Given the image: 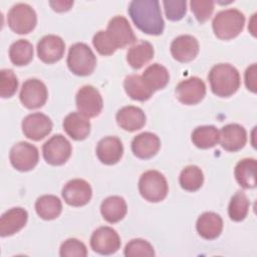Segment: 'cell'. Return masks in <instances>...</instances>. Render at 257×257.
<instances>
[{"instance_id": "f35d334b", "label": "cell", "mask_w": 257, "mask_h": 257, "mask_svg": "<svg viewBox=\"0 0 257 257\" xmlns=\"http://www.w3.org/2000/svg\"><path fill=\"white\" fill-rule=\"evenodd\" d=\"M191 10L200 23L206 22L214 11V1L212 0H192Z\"/></svg>"}, {"instance_id": "ffe728a7", "label": "cell", "mask_w": 257, "mask_h": 257, "mask_svg": "<svg viewBox=\"0 0 257 257\" xmlns=\"http://www.w3.org/2000/svg\"><path fill=\"white\" fill-rule=\"evenodd\" d=\"M27 211L20 207L9 209L0 218V236L7 237L19 232L27 223Z\"/></svg>"}, {"instance_id": "d590c367", "label": "cell", "mask_w": 257, "mask_h": 257, "mask_svg": "<svg viewBox=\"0 0 257 257\" xmlns=\"http://www.w3.org/2000/svg\"><path fill=\"white\" fill-rule=\"evenodd\" d=\"M124 256L139 257V256H155V250L151 243L144 239H133L124 248Z\"/></svg>"}, {"instance_id": "f546056e", "label": "cell", "mask_w": 257, "mask_h": 257, "mask_svg": "<svg viewBox=\"0 0 257 257\" xmlns=\"http://www.w3.org/2000/svg\"><path fill=\"white\" fill-rule=\"evenodd\" d=\"M191 139L197 148L206 150L219 143L220 132L214 125H200L193 131Z\"/></svg>"}, {"instance_id": "ac0fdd59", "label": "cell", "mask_w": 257, "mask_h": 257, "mask_svg": "<svg viewBox=\"0 0 257 257\" xmlns=\"http://www.w3.org/2000/svg\"><path fill=\"white\" fill-rule=\"evenodd\" d=\"M219 142L224 150L228 152H237L246 145V130L238 123L226 124L220 132Z\"/></svg>"}, {"instance_id": "52a82bcc", "label": "cell", "mask_w": 257, "mask_h": 257, "mask_svg": "<svg viewBox=\"0 0 257 257\" xmlns=\"http://www.w3.org/2000/svg\"><path fill=\"white\" fill-rule=\"evenodd\" d=\"M71 145L62 135H54L42 146V155L46 163L52 166L65 164L71 155Z\"/></svg>"}, {"instance_id": "e575fe53", "label": "cell", "mask_w": 257, "mask_h": 257, "mask_svg": "<svg viewBox=\"0 0 257 257\" xmlns=\"http://www.w3.org/2000/svg\"><path fill=\"white\" fill-rule=\"evenodd\" d=\"M18 88V79L13 70L1 69L0 71V96L11 97Z\"/></svg>"}, {"instance_id": "8d00e7d4", "label": "cell", "mask_w": 257, "mask_h": 257, "mask_svg": "<svg viewBox=\"0 0 257 257\" xmlns=\"http://www.w3.org/2000/svg\"><path fill=\"white\" fill-rule=\"evenodd\" d=\"M59 255L61 257H85L87 255V249L81 241L70 238L61 244Z\"/></svg>"}, {"instance_id": "30bf717a", "label": "cell", "mask_w": 257, "mask_h": 257, "mask_svg": "<svg viewBox=\"0 0 257 257\" xmlns=\"http://www.w3.org/2000/svg\"><path fill=\"white\" fill-rule=\"evenodd\" d=\"M48 92L46 85L37 78L25 80L21 86L19 98L21 103L28 109L43 106L47 100Z\"/></svg>"}, {"instance_id": "83f0119b", "label": "cell", "mask_w": 257, "mask_h": 257, "mask_svg": "<svg viewBox=\"0 0 257 257\" xmlns=\"http://www.w3.org/2000/svg\"><path fill=\"white\" fill-rule=\"evenodd\" d=\"M123 87L126 94L139 101L148 100L154 93V90L145 82L143 77L138 74H131L124 78Z\"/></svg>"}, {"instance_id": "ab89813d", "label": "cell", "mask_w": 257, "mask_h": 257, "mask_svg": "<svg viewBox=\"0 0 257 257\" xmlns=\"http://www.w3.org/2000/svg\"><path fill=\"white\" fill-rule=\"evenodd\" d=\"M92 44L97 52L101 55H111L116 51L104 30H99L94 34L92 38Z\"/></svg>"}, {"instance_id": "4dcf8cb0", "label": "cell", "mask_w": 257, "mask_h": 257, "mask_svg": "<svg viewBox=\"0 0 257 257\" xmlns=\"http://www.w3.org/2000/svg\"><path fill=\"white\" fill-rule=\"evenodd\" d=\"M142 77L154 91L163 89L170 80L168 69L160 63H153L148 66L143 72Z\"/></svg>"}, {"instance_id": "8992f818", "label": "cell", "mask_w": 257, "mask_h": 257, "mask_svg": "<svg viewBox=\"0 0 257 257\" xmlns=\"http://www.w3.org/2000/svg\"><path fill=\"white\" fill-rule=\"evenodd\" d=\"M7 22L10 29L15 33L27 34L35 28L37 16L30 5L26 3H17L8 11Z\"/></svg>"}, {"instance_id": "8fae6325", "label": "cell", "mask_w": 257, "mask_h": 257, "mask_svg": "<svg viewBox=\"0 0 257 257\" xmlns=\"http://www.w3.org/2000/svg\"><path fill=\"white\" fill-rule=\"evenodd\" d=\"M78 111L86 117L97 116L102 109L103 102L99 91L92 85H83L75 96Z\"/></svg>"}, {"instance_id": "e0dca14e", "label": "cell", "mask_w": 257, "mask_h": 257, "mask_svg": "<svg viewBox=\"0 0 257 257\" xmlns=\"http://www.w3.org/2000/svg\"><path fill=\"white\" fill-rule=\"evenodd\" d=\"M199 42L196 37L184 34L176 37L171 43L172 56L179 62H189L199 53Z\"/></svg>"}, {"instance_id": "277c9868", "label": "cell", "mask_w": 257, "mask_h": 257, "mask_svg": "<svg viewBox=\"0 0 257 257\" xmlns=\"http://www.w3.org/2000/svg\"><path fill=\"white\" fill-rule=\"evenodd\" d=\"M66 63L69 70L75 75L87 76L95 68L96 57L87 44L77 42L70 46Z\"/></svg>"}, {"instance_id": "1f68e13d", "label": "cell", "mask_w": 257, "mask_h": 257, "mask_svg": "<svg viewBox=\"0 0 257 257\" xmlns=\"http://www.w3.org/2000/svg\"><path fill=\"white\" fill-rule=\"evenodd\" d=\"M9 58L16 66L28 64L33 58V45L26 39H18L9 47Z\"/></svg>"}, {"instance_id": "ba28073f", "label": "cell", "mask_w": 257, "mask_h": 257, "mask_svg": "<svg viewBox=\"0 0 257 257\" xmlns=\"http://www.w3.org/2000/svg\"><path fill=\"white\" fill-rule=\"evenodd\" d=\"M9 160L13 168L17 171L28 172L37 165L39 153L37 148L30 143L19 142L11 148Z\"/></svg>"}, {"instance_id": "b9f144b4", "label": "cell", "mask_w": 257, "mask_h": 257, "mask_svg": "<svg viewBox=\"0 0 257 257\" xmlns=\"http://www.w3.org/2000/svg\"><path fill=\"white\" fill-rule=\"evenodd\" d=\"M49 4L54 11L64 12L70 9V7L73 5V1H50Z\"/></svg>"}, {"instance_id": "7402d4cb", "label": "cell", "mask_w": 257, "mask_h": 257, "mask_svg": "<svg viewBox=\"0 0 257 257\" xmlns=\"http://www.w3.org/2000/svg\"><path fill=\"white\" fill-rule=\"evenodd\" d=\"M117 124L124 131L136 132L146 123V114L142 108L134 105H126L118 109L115 115Z\"/></svg>"}, {"instance_id": "4316f807", "label": "cell", "mask_w": 257, "mask_h": 257, "mask_svg": "<svg viewBox=\"0 0 257 257\" xmlns=\"http://www.w3.org/2000/svg\"><path fill=\"white\" fill-rule=\"evenodd\" d=\"M256 160L246 158L240 160L234 170L235 179L244 189H253L256 187Z\"/></svg>"}, {"instance_id": "603a6c76", "label": "cell", "mask_w": 257, "mask_h": 257, "mask_svg": "<svg viewBox=\"0 0 257 257\" xmlns=\"http://www.w3.org/2000/svg\"><path fill=\"white\" fill-rule=\"evenodd\" d=\"M63 130L65 133L75 141H82L86 139L90 133V121L88 117L80 112H70L63 119Z\"/></svg>"}, {"instance_id": "7a4b0ae2", "label": "cell", "mask_w": 257, "mask_h": 257, "mask_svg": "<svg viewBox=\"0 0 257 257\" xmlns=\"http://www.w3.org/2000/svg\"><path fill=\"white\" fill-rule=\"evenodd\" d=\"M208 80L213 93L221 97L234 94L240 86L239 71L229 63L214 65L208 74Z\"/></svg>"}, {"instance_id": "2e32d148", "label": "cell", "mask_w": 257, "mask_h": 257, "mask_svg": "<svg viewBox=\"0 0 257 257\" xmlns=\"http://www.w3.org/2000/svg\"><path fill=\"white\" fill-rule=\"evenodd\" d=\"M36 49L39 59L45 63L51 64L59 61L63 57L65 43L61 37L48 34L38 41Z\"/></svg>"}, {"instance_id": "f1b7e54d", "label": "cell", "mask_w": 257, "mask_h": 257, "mask_svg": "<svg viewBox=\"0 0 257 257\" xmlns=\"http://www.w3.org/2000/svg\"><path fill=\"white\" fill-rule=\"evenodd\" d=\"M35 210L41 219L53 220L60 215L62 204L59 198L54 195H43L36 200Z\"/></svg>"}, {"instance_id": "836d02e7", "label": "cell", "mask_w": 257, "mask_h": 257, "mask_svg": "<svg viewBox=\"0 0 257 257\" xmlns=\"http://www.w3.org/2000/svg\"><path fill=\"white\" fill-rule=\"evenodd\" d=\"M250 202L247 198V196L241 192L238 191L230 200L229 207H228V214L231 220L235 222L243 221L249 211Z\"/></svg>"}, {"instance_id": "60d3db41", "label": "cell", "mask_w": 257, "mask_h": 257, "mask_svg": "<svg viewBox=\"0 0 257 257\" xmlns=\"http://www.w3.org/2000/svg\"><path fill=\"white\" fill-rule=\"evenodd\" d=\"M245 84L250 91L256 92V63L247 67L245 71Z\"/></svg>"}, {"instance_id": "74e56055", "label": "cell", "mask_w": 257, "mask_h": 257, "mask_svg": "<svg viewBox=\"0 0 257 257\" xmlns=\"http://www.w3.org/2000/svg\"><path fill=\"white\" fill-rule=\"evenodd\" d=\"M166 17L171 21L181 20L187 12L186 0H165L163 1Z\"/></svg>"}, {"instance_id": "9a60e30c", "label": "cell", "mask_w": 257, "mask_h": 257, "mask_svg": "<svg viewBox=\"0 0 257 257\" xmlns=\"http://www.w3.org/2000/svg\"><path fill=\"white\" fill-rule=\"evenodd\" d=\"M61 195L65 203L69 206L81 207L90 201L92 190L86 181L73 179L64 185Z\"/></svg>"}, {"instance_id": "9c48e42d", "label": "cell", "mask_w": 257, "mask_h": 257, "mask_svg": "<svg viewBox=\"0 0 257 257\" xmlns=\"http://www.w3.org/2000/svg\"><path fill=\"white\" fill-rule=\"evenodd\" d=\"M105 33L116 50L118 48H124L137 40L127 19L119 15L109 20Z\"/></svg>"}, {"instance_id": "d6a6232c", "label": "cell", "mask_w": 257, "mask_h": 257, "mask_svg": "<svg viewBox=\"0 0 257 257\" xmlns=\"http://www.w3.org/2000/svg\"><path fill=\"white\" fill-rule=\"evenodd\" d=\"M181 187L189 192L199 190L204 183V175L202 170L194 165L185 167L179 177Z\"/></svg>"}, {"instance_id": "5bb4252c", "label": "cell", "mask_w": 257, "mask_h": 257, "mask_svg": "<svg viewBox=\"0 0 257 257\" xmlns=\"http://www.w3.org/2000/svg\"><path fill=\"white\" fill-rule=\"evenodd\" d=\"M52 121L44 113L34 112L26 115L22 120L24 136L32 141H40L52 131Z\"/></svg>"}, {"instance_id": "3957f363", "label": "cell", "mask_w": 257, "mask_h": 257, "mask_svg": "<svg viewBox=\"0 0 257 257\" xmlns=\"http://www.w3.org/2000/svg\"><path fill=\"white\" fill-rule=\"evenodd\" d=\"M245 16L238 9H225L219 11L212 22L214 34L222 40L233 39L244 28Z\"/></svg>"}, {"instance_id": "d6986e66", "label": "cell", "mask_w": 257, "mask_h": 257, "mask_svg": "<svg viewBox=\"0 0 257 257\" xmlns=\"http://www.w3.org/2000/svg\"><path fill=\"white\" fill-rule=\"evenodd\" d=\"M161 148V141L156 134L145 132L139 134L132 141V151L140 159L147 160L157 155Z\"/></svg>"}, {"instance_id": "484cf974", "label": "cell", "mask_w": 257, "mask_h": 257, "mask_svg": "<svg viewBox=\"0 0 257 257\" xmlns=\"http://www.w3.org/2000/svg\"><path fill=\"white\" fill-rule=\"evenodd\" d=\"M154 47L146 40L136 42L126 52V61L134 69H140L154 57Z\"/></svg>"}, {"instance_id": "6da1fadb", "label": "cell", "mask_w": 257, "mask_h": 257, "mask_svg": "<svg viewBox=\"0 0 257 257\" xmlns=\"http://www.w3.org/2000/svg\"><path fill=\"white\" fill-rule=\"evenodd\" d=\"M127 12L135 25L144 33L161 35L165 22L158 0H134L130 3Z\"/></svg>"}, {"instance_id": "7c38bea8", "label": "cell", "mask_w": 257, "mask_h": 257, "mask_svg": "<svg viewBox=\"0 0 257 257\" xmlns=\"http://www.w3.org/2000/svg\"><path fill=\"white\" fill-rule=\"evenodd\" d=\"M91 249L101 255L115 253L120 247V238L116 231L110 227L97 228L90 237Z\"/></svg>"}, {"instance_id": "cb8c5ba5", "label": "cell", "mask_w": 257, "mask_h": 257, "mask_svg": "<svg viewBox=\"0 0 257 257\" xmlns=\"http://www.w3.org/2000/svg\"><path fill=\"white\" fill-rule=\"evenodd\" d=\"M196 229L202 238L213 240L222 233L223 220L220 215L214 212H205L198 218Z\"/></svg>"}, {"instance_id": "d4e9b609", "label": "cell", "mask_w": 257, "mask_h": 257, "mask_svg": "<svg viewBox=\"0 0 257 257\" xmlns=\"http://www.w3.org/2000/svg\"><path fill=\"white\" fill-rule=\"evenodd\" d=\"M127 211L126 203L119 196H110L104 199L100 205V213L108 223H117L123 219Z\"/></svg>"}, {"instance_id": "5b68a950", "label": "cell", "mask_w": 257, "mask_h": 257, "mask_svg": "<svg viewBox=\"0 0 257 257\" xmlns=\"http://www.w3.org/2000/svg\"><path fill=\"white\" fill-rule=\"evenodd\" d=\"M139 191L142 197L153 203L163 201L168 194L169 187L166 178L156 170L145 172L139 181Z\"/></svg>"}, {"instance_id": "44dd1931", "label": "cell", "mask_w": 257, "mask_h": 257, "mask_svg": "<svg viewBox=\"0 0 257 257\" xmlns=\"http://www.w3.org/2000/svg\"><path fill=\"white\" fill-rule=\"evenodd\" d=\"M123 147L117 137H105L96 146V156L104 165H114L122 157Z\"/></svg>"}, {"instance_id": "4fadbf2b", "label": "cell", "mask_w": 257, "mask_h": 257, "mask_svg": "<svg viewBox=\"0 0 257 257\" xmlns=\"http://www.w3.org/2000/svg\"><path fill=\"white\" fill-rule=\"evenodd\" d=\"M206 94L205 82L197 77L192 76L182 80L176 86V96L184 104L192 105L199 103Z\"/></svg>"}]
</instances>
